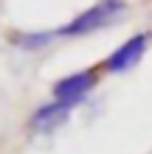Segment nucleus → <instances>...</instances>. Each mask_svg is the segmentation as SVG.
<instances>
[{"label":"nucleus","mask_w":152,"mask_h":154,"mask_svg":"<svg viewBox=\"0 0 152 154\" xmlns=\"http://www.w3.org/2000/svg\"><path fill=\"white\" fill-rule=\"evenodd\" d=\"M99 81V70H79V73H70V76H65V79H59L57 84H53V98L51 101H57V104H62V106H68V109H73L76 104H82L85 98H87V93L93 90V84Z\"/></svg>","instance_id":"f03ea898"},{"label":"nucleus","mask_w":152,"mask_h":154,"mask_svg":"<svg viewBox=\"0 0 152 154\" xmlns=\"http://www.w3.org/2000/svg\"><path fill=\"white\" fill-rule=\"evenodd\" d=\"M68 106H62V104H57V101H48L45 106H40L37 112H34V118H31V129H37V132H51L53 126H59L62 121L68 118Z\"/></svg>","instance_id":"20e7f679"},{"label":"nucleus","mask_w":152,"mask_h":154,"mask_svg":"<svg viewBox=\"0 0 152 154\" xmlns=\"http://www.w3.org/2000/svg\"><path fill=\"white\" fill-rule=\"evenodd\" d=\"M147 42H149V34H135V37H130L124 45H118V48L107 56L104 70H110V73H124V70H130L141 56H144Z\"/></svg>","instance_id":"7ed1b4c3"},{"label":"nucleus","mask_w":152,"mask_h":154,"mask_svg":"<svg viewBox=\"0 0 152 154\" xmlns=\"http://www.w3.org/2000/svg\"><path fill=\"white\" fill-rule=\"evenodd\" d=\"M124 11V0H99L96 6L85 8L79 17H73L68 25L53 31V37H82V34L99 31L104 25H110L115 17Z\"/></svg>","instance_id":"f257e3e1"}]
</instances>
